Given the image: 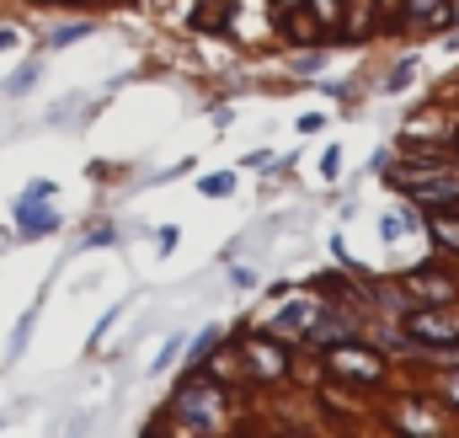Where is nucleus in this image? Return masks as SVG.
<instances>
[{
    "mask_svg": "<svg viewBox=\"0 0 459 438\" xmlns=\"http://www.w3.org/2000/svg\"><path fill=\"white\" fill-rule=\"evenodd\" d=\"M214 412H220V390L209 385H182L177 390V423H187V428H209L214 423Z\"/></svg>",
    "mask_w": 459,
    "mask_h": 438,
    "instance_id": "obj_1",
    "label": "nucleus"
},
{
    "mask_svg": "<svg viewBox=\"0 0 459 438\" xmlns=\"http://www.w3.org/2000/svg\"><path fill=\"white\" fill-rule=\"evenodd\" d=\"M326 364H332V374H347V380H379V353H368V347H358V342H342V347H332L326 353Z\"/></svg>",
    "mask_w": 459,
    "mask_h": 438,
    "instance_id": "obj_2",
    "label": "nucleus"
},
{
    "mask_svg": "<svg viewBox=\"0 0 459 438\" xmlns=\"http://www.w3.org/2000/svg\"><path fill=\"white\" fill-rule=\"evenodd\" d=\"M406 331L422 337V342H438V347H455L459 342V321L455 316H438V311H411Z\"/></svg>",
    "mask_w": 459,
    "mask_h": 438,
    "instance_id": "obj_3",
    "label": "nucleus"
},
{
    "mask_svg": "<svg viewBox=\"0 0 459 438\" xmlns=\"http://www.w3.org/2000/svg\"><path fill=\"white\" fill-rule=\"evenodd\" d=\"M59 215L43 209V204H16V241H38V235H54Z\"/></svg>",
    "mask_w": 459,
    "mask_h": 438,
    "instance_id": "obj_4",
    "label": "nucleus"
},
{
    "mask_svg": "<svg viewBox=\"0 0 459 438\" xmlns=\"http://www.w3.org/2000/svg\"><path fill=\"white\" fill-rule=\"evenodd\" d=\"M246 369H251L256 380H278V374H283L289 364H283V353H278V347H273L267 337H256V342L246 347Z\"/></svg>",
    "mask_w": 459,
    "mask_h": 438,
    "instance_id": "obj_5",
    "label": "nucleus"
},
{
    "mask_svg": "<svg viewBox=\"0 0 459 438\" xmlns=\"http://www.w3.org/2000/svg\"><path fill=\"white\" fill-rule=\"evenodd\" d=\"M316 321H321V311L299 300V305H283V316L273 321V331H283V337H289V331H294V337H310V331H316Z\"/></svg>",
    "mask_w": 459,
    "mask_h": 438,
    "instance_id": "obj_6",
    "label": "nucleus"
},
{
    "mask_svg": "<svg viewBox=\"0 0 459 438\" xmlns=\"http://www.w3.org/2000/svg\"><path fill=\"white\" fill-rule=\"evenodd\" d=\"M411 11H417L411 22H417V27H428V32H433V27H444V22H455V5H449V0H411Z\"/></svg>",
    "mask_w": 459,
    "mask_h": 438,
    "instance_id": "obj_7",
    "label": "nucleus"
},
{
    "mask_svg": "<svg viewBox=\"0 0 459 438\" xmlns=\"http://www.w3.org/2000/svg\"><path fill=\"white\" fill-rule=\"evenodd\" d=\"M406 289L422 294V300H455V284H449V278H433V273H411Z\"/></svg>",
    "mask_w": 459,
    "mask_h": 438,
    "instance_id": "obj_8",
    "label": "nucleus"
},
{
    "mask_svg": "<svg viewBox=\"0 0 459 438\" xmlns=\"http://www.w3.org/2000/svg\"><path fill=\"white\" fill-rule=\"evenodd\" d=\"M406 193H417V198H455V182L449 177H428V182H401Z\"/></svg>",
    "mask_w": 459,
    "mask_h": 438,
    "instance_id": "obj_9",
    "label": "nucleus"
},
{
    "mask_svg": "<svg viewBox=\"0 0 459 438\" xmlns=\"http://www.w3.org/2000/svg\"><path fill=\"white\" fill-rule=\"evenodd\" d=\"M230 5L225 0H214V5H198V16H193V27H209V32H225L230 27V16H225Z\"/></svg>",
    "mask_w": 459,
    "mask_h": 438,
    "instance_id": "obj_10",
    "label": "nucleus"
},
{
    "mask_svg": "<svg viewBox=\"0 0 459 438\" xmlns=\"http://www.w3.org/2000/svg\"><path fill=\"white\" fill-rule=\"evenodd\" d=\"M433 235H438L444 246H455V251H459V215H433Z\"/></svg>",
    "mask_w": 459,
    "mask_h": 438,
    "instance_id": "obj_11",
    "label": "nucleus"
},
{
    "mask_svg": "<svg viewBox=\"0 0 459 438\" xmlns=\"http://www.w3.org/2000/svg\"><path fill=\"white\" fill-rule=\"evenodd\" d=\"M54 193H59V188H54V182H48V177H38V182H27V193H22V198H16V204H48V198H54Z\"/></svg>",
    "mask_w": 459,
    "mask_h": 438,
    "instance_id": "obj_12",
    "label": "nucleus"
},
{
    "mask_svg": "<svg viewBox=\"0 0 459 438\" xmlns=\"http://www.w3.org/2000/svg\"><path fill=\"white\" fill-rule=\"evenodd\" d=\"M198 188H204L209 198H225V193H235V177H230V171H214V177H204Z\"/></svg>",
    "mask_w": 459,
    "mask_h": 438,
    "instance_id": "obj_13",
    "label": "nucleus"
},
{
    "mask_svg": "<svg viewBox=\"0 0 459 438\" xmlns=\"http://www.w3.org/2000/svg\"><path fill=\"white\" fill-rule=\"evenodd\" d=\"M316 16H321V27H332L342 16V0H316Z\"/></svg>",
    "mask_w": 459,
    "mask_h": 438,
    "instance_id": "obj_14",
    "label": "nucleus"
},
{
    "mask_svg": "<svg viewBox=\"0 0 459 438\" xmlns=\"http://www.w3.org/2000/svg\"><path fill=\"white\" fill-rule=\"evenodd\" d=\"M75 38H86V27H59V32H54V48H59V43H75Z\"/></svg>",
    "mask_w": 459,
    "mask_h": 438,
    "instance_id": "obj_15",
    "label": "nucleus"
},
{
    "mask_svg": "<svg viewBox=\"0 0 459 438\" xmlns=\"http://www.w3.org/2000/svg\"><path fill=\"white\" fill-rule=\"evenodd\" d=\"M11 43H16V32H11V27H0V48H11Z\"/></svg>",
    "mask_w": 459,
    "mask_h": 438,
    "instance_id": "obj_16",
    "label": "nucleus"
},
{
    "mask_svg": "<svg viewBox=\"0 0 459 438\" xmlns=\"http://www.w3.org/2000/svg\"><path fill=\"white\" fill-rule=\"evenodd\" d=\"M449 401H455V407H459V374H455V380H449Z\"/></svg>",
    "mask_w": 459,
    "mask_h": 438,
    "instance_id": "obj_17",
    "label": "nucleus"
},
{
    "mask_svg": "<svg viewBox=\"0 0 459 438\" xmlns=\"http://www.w3.org/2000/svg\"><path fill=\"white\" fill-rule=\"evenodd\" d=\"M278 5H299V0H278Z\"/></svg>",
    "mask_w": 459,
    "mask_h": 438,
    "instance_id": "obj_18",
    "label": "nucleus"
}]
</instances>
